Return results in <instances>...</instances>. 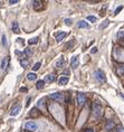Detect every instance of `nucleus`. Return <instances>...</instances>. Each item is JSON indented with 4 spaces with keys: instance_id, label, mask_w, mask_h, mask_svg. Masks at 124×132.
<instances>
[{
    "instance_id": "nucleus-34",
    "label": "nucleus",
    "mask_w": 124,
    "mask_h": 132,
    "mask_svg": "<svg viewBox=\"0 0 124 132\" xmlns=\"http://www.w3.org/2000/svg\"><path fill=\"white\" fill-rule=\"evenodd\" d=\"M117 132H124V128H122V127H120V128L117 129Z\"/></svg>"
},
{
    "instance_id": "nucleus-11",
    "label": "nucleus",
    "mask_w": 124,
    "mask_h": 132,
    "mask_svg": "<svg viewBox=\"0 0 124 132\" xmlns=\"http://www.w3.org/2000/svg\"><path fill=\"white\" fill-rule=\"evenodd\" d=\"M68 83V77L67 76H62L58 80V84L59 85H65Z\"/></svg>"
},
{
    "instance_id": "nucleus-17",
    "label": "nucleus",
    "mask_w": 124,
    "mask_h": 132,
    "mask_svg": "<svg viewBox=\"0 0 124 132\" xmlns=\"http://www.w3.org/2000/svg\"><path fill=\"white\" fill-rule=\"evenodd\" d=\"M30 115H31V117H39L40 112H38L37 109H33V110L30 111Z\"/></svg>"
},
{
    "instance_id": "nucleus-22",
    "label": "nucleus",
    "mask_w": 124,
    "mask_h": 132,
    "mask_svg": "<svg viewBox=\"0 0 124 132\" xmlns=\"http://www.w3.org/2000/svg\"><path fill=\"white\" fill-rule=\"evenodd\" d=\"M25 54H26V56L30 57V56L33 55V51H31V49H29V48H26V49H25Z\"/></svg>"
},
{
    "instance_id": "nucleus-28",
    "label": "nucleus",
    "mask_w": 124,
    "mask_h": 132,
    "mask_svg": "<svg viewBox=\"0 0 124 132\" xmlns=\"http://www.w3.org/2000/svg\"><path fill=\"white\" fill-rule=\"evenodd\" d=\"M117 71H119V73L121 74H124V65H121L119 68H117Z\"/></svg>"
},
{
    "instance_id": "nucleus-19",
    "label": "nucleus",
    "mask_w": 124,
    "mask_h": 132,
    "mask_svg": "<svg viewBox=\"0 0 124 132\" xmlns=\"http://www.w3.org/2000/svg\"><path fill=\"white\" fill-rule=\"evenodd\" d=\"M109 20H105L103 24H101V25H99V29H104L105 27H107V26H109Z\"/></svg>"
},
{
    "instance_id": "nucleus-29",
    "label": "nucleus",
    "mask_w": 124,
    "mask_h": 132,
    "mask_svg": "<svg viewBox=\"0 0 124 132\" xmlns=\"http://www.w3.org/2000/svg\"><path fill=\"white\" fill-rule=\"evenodd\" d=\"M122 9H123V7H122V6H120L119 8H116V9H115V11H114V15H117V14H119Z\"/></svg>"
},
{
    "instance_id": "nucleus-3",
    "label": "nucleus",
    "mask_w": 124,
    "mask_h": 132,
    "mask_svg": "<svg viewBox=\"0 0 124 132\" xmlns=\"http://www.w3.org/2000/svg\"><path fill=\"white\" fill-rule=\"evenodd\" d=\"M25 128H26V130H28V131H30V132H35L37 129H38V124H37L35 121H28L26 123Z\"/></svg>"
},
{
    "instance_id": "nucleus-10",
    "label": "nucleus",
    "mask_w": 124,
    "mask_h": 132,
    "mask_svg": "<svg viewBox=\"0 0 124 132\" xmlns=\"http://www.w3.org/2000/svg\"><path fill=\"white\" fill-rule=\"evenodd\" d=\"M8 63H9V57H5L4 59H2V63H1V70H6L8 66Z\"/></svg>"
},
{
    "instance_id": "nucleus-36",
    "label": "nucleus",
    "mask_w": 124,
    "mask_h": 132,
    "mask_svg": "<svg viewBox=\"0 0 124 132\" xmlns=\"http://www.w3.org/2000/svg\"><path fill=\"white\" fill-rule=\"evenodd\" d=\"M84 132H94V130H93V129H86Z\"/></svg>"
},
{
    "instance_id": "nucleus-37",
    "label": "nucleus",
    "mask_w": 124,
    "mask_h": 132,
    "mask_svg": "<svg viewBox=\"0 0 124 132\" xmlns=\"http://www.w3.org/2000/svg\"><path fill=\"white\" fill-rule=\"evenodd\" d=\"M120 96H121V97H122V99L124 100V93H120Z\"/></svg>"
},
{
    "instance_id": "nucleus-16",
    "label": "nucleus",
    "mask_w": 124,
    "mask_h": 132,
    "mask_svg": "<svg viewBox=\"0 0 124 132\" xmlns=\"http://www.w3.org/2000/svg\"><path fill=\"white\" fill-rule=\"evenodd\" d=\"M36 78H37V75L35 73H33V72L27 74V80H29V81H35Z\"/></svg>"
},
{
    "instance_id": "nucleus-9",
    "label": "nucleus",
    "mask_w": 124,
    "mask_h": 132,
    "mask_svg": "<svg viewBox=\"0 0 124 132\" xmlns=\"http://www.w3.org/2000/svg\"><path fill=\"white\" fill-rule=\"evenodd\" d=\"M11 28H12V31L15 34H19L20 33V29H19V25L17 21H14L12 22V26H11Z\"/></svg>"
},
{
    "instance_id": "nucleus-35",
    "label": "nucleus",
    "mask_w": 124,
    "mask_h": 132,
    "mask_svg": "<svg viewBox=\"0 0 124 132\" xmlns=\"http://www.w3.org/2000/svg\"><path fill=\"white\" fill-rule=\"evenodd\" d=\"M17 41H18V43H20V44H24V39H22V38H18Z\"/></svg>"
},
{
    "instance_id": "nucleus-30",
    "label": "nucleus",
    "mask_w": 124,
    "mask_h": 132,
    "mask_svg": "<svg viewBox=\"0 0 124 132\" xmlns=\"http://www.w3.org/2000/svg\"><path fill=\"white\" fill-rule=\"evenodd\" d=\"M2 44H4V46H6V45H7V38H6V36H5V35H2Z\"/></svg>"
},
{
    "instance_id": "nucleus-33",
    "label": "nucleus",
    "mask_w": 124,
    "mask_h": 132,
    "mask_svg": "<svg viewBox=\"0 0 124 132\" xmlns=\"http://www.w3.org/2000/svg\"><path fill=\"white\" fill-rule=\"evenodd\" d=\"M33 4H34V6H35V7H37V6H39V5H40V1H34Z\"/></svg>"
},
{
    "instance_id": "nucleus-5",
    "label": "nucleus",
    "mask_w": 124,
    "mask_h": 132,
    "mask_svg": "<svg viewBox=\"0 0 124 132\" xmlns=\"http://www.w3.org/2000/svg\"><path fill=\"white\" fill-rule=\"evenodd\" d=\"M20 110H21V105H20V104H17L16 107H14L12 109H11L10 115H11V117H16V115H18L19 112H20Z\"/></svg>"
},
{
    "instance_id": "nucleus-21",
    "label": "nucleus",
    "mask_w": 124,
    "mask_h": 132,
    "mask_svg": "<svg viewBox=\"0 0 124 132\" xmlns=\"http://www.w3.org/2000/svg\"><path fill=\"white\" fill-rule=\"evenodd\" d=\"M40 66H41V63H40V62L36 63V64H35V65L33 66V70L35 71V72H36V71H38V70H39V67H40Z\"/></svg>"
},
{
    "instance_id": "nucleus-8",
    "label": "nucleus",
    "mask_w": 124,
    "mask_h": 132,
    "mask_svg": "<svg viewBox=\"0 0 124 132\" xmlns=\"http://www.w3.org/2000/svg\"><path fill=\"white\" fill-rule=\"evenodd\" d=\"M66 35H67V34H66L65 31H59L58 34H56V35H55V36H56V41H63V39L66 37Z\"/></svg>"
},
{
    "instance_id": "nucleus-2",
    "label": "nucleus",
    "mask_w": 124,
    "mask_h": 132,
    "mask_svg": "<svg viewBox=\"0 0 124 132\" xmlns=\"http://www.w3.org/2000/svg\"><path fill=\"white\" fill-rule=\"evenodd\" d=\"M94 76H95V78H96V80H97L99 82H101V83H103V82H106L105 73H104L102 70H96V71H95Z\"/></svg>"
},
{
    "instance_id": "nucleus-20",
    "label": "nucleus",
    "mask_w": 124,
    "mask_h": 132,
    "mask_svg": "<svg viewBox=\"0 0 124 132\" xmlns=\"http://www.w3.org/2000/svg\"><path fill=\"white\" fill-rule=\"evenodd\" d=\"M20 65H21L22 67H27V66L29 65V62L26 61V59H21V61H20Z\"/></svg>"
},
{
    "instance_id": "nucleus-14",
    "label": "nucleus",
    "mask_w": 124,
    "mask_h": 132,
    "mask_svg": "<svg viewBox=\"0 0 124 132\" xmlns=\"http://www.w3.org/2000/svg\"><path fill=\"white\" fill-rule=\"evenodd\" d=\"M77 27H78V28H87L88 22L84 21V20H80V21L77 22Z\"/></svg>"
},
{
    "instance_id": "nucleus-32",
    "label": "nucleus",
    "mask_w": 124,
    "mask_h": 132,
    "mask_svg": "<svg viewBox=\"0 0 124 132\" xmlns=\"http://www.w3.org/2000/svg\"><path fill=\"white\" fill-rule=\"evenodd\" d=\"M9 4L10 5H16V4H18V0H10Z\"/></svg>"
},
{
    "instance_id": "nucleus-25",
    "label": "nucleus",
    "mask_w": 124,
    "mask_h": 132,
    "mask_svg": "<svg viewBox=\"0 0 124 132\" xmlns=\"http://www.w3.org/2000/svg\"><path fill=\"white\" fill-rule=\"evenodd\" d=\"M121 38H124V30H120L117 33V39H121Z\"/></svg>"
},
{
    "instance_id": "nucleus-18",
    "label": "nucleus",
    "mask_w": 124,
    "mask_h": 132,
    "mask_svg": "<svg viewBox=\"0 0 124 132\" xmlns=\"http://www.w3.org/2000/svg\"><path fill=\"white\" fill-rule=\"evenodd\" d=\"M38 43V37H34V38H31V39H29L28 41V44L29 45H35Z\"/></svg>"
},
{
    "instance_id": "nucleus-23",
    "label": "nucleus",
    "mask_w": 124,
    "mask_h": 132,
    "mask_svg": "<svg viewBox=\"0 0 124 132\" xmlns=\"http://www.w3.org/2000/svg\"><path fill=\"white\" fill-rule=\"evenodd\" d=\"M113 128H114V123H113V122H109V123L106 124V127H105L106 130H111V129H113Z\"/></svg>"
},
{
    "instance_id": "nucleus-38",
    "label": "nucleus",
    "mask_w": 124,
    "mask_h": 132,
    "mask_svg": "<svg viewBox=\"0 0 124 132\" xmlns=\"http://www.w3.org/2000/svg\"><path fill=\"white\" fill-rule=\"evenodd\" d=\"M22 132H27V131H22Z\"/></svg>"
},
{
    "instance_id": "nucleus-7",
    "label": "nucleus",
    "mask_w": 124,
    "mask_h": 132,
    "mask_svg": "<svg viewBox=\"0 0 124 132\" xmlns=\"http://www.w3.org/2000/svg\"><path fill=\"white\" fill-rule=\"evenodd\" d=\"M78 65H79V57H78V55H76L72 58V67L73 68H77Z\"/></svg>"
},
{
    "instance_id": "nucleus-4",
    "label": "nucleus",
    "mask_w": 124,
    "mask_h": 132,
    "mask_svg": "<svg viewBox=\"0 0 124 132\" xmlns=\"http://www.w3.org/2000/svg\"><path fill=\"white\" fill-rule=\"evenodd\" d=\"M85 103H86V95L83 93H78L77 94V104L79 107H83Z\"/></svg>"
},
{
    "instance_id": "nucleus-1",
    "label": "nucleus",
    "mask_w": 124,
    "mask_h": 132,
    "mask_svg": "<svg viewBox=\"0 0 124 132\" xmlns=\"http://www.w3.org/2000/svg\"><path fill=\"white\" fill-rule=\"evenodd\" d=\"M102 104L99 102H94L93 103V107H92V114L94 117H99L102 115Z\"/></svg>"
},
{
    "instance_id": "nucleus-31",
    "label": "nucleus",
    "mask_w": 124,
    "mask_h": 132,
    "mask_svg": "<svg viewBox=\"0 0 124 132\" xmlns=\"http://www.w3.org/2000/svg\"><path fill=\"white\" fill-rule=\"evenodd\" d=\"M91 53H92V54H95V53H97V48H96V47H93L91 49Z\"/></svg>"
},
{
    "instance_id": "nucleus-24",
    "label": "nucleus",
    "mask_w": 124,
    "mask_h": 132,
    "mask_svg": "<svg viewBox=\"0 0 124 132\" xmlns=\"http://www.w3.org/2000/svg\"><path fill=\"white\" fill-rule=\"evenodd\" d=\"M87 20H88V21H91V22H95L96 20H97V18H96V17H94V16H88Z\"/></svg>"
},
{
    "instance_id": "nucleus-15",
    "label": "nucleus",
    "mask_w": 124,
    "mask_h": 132,
    "mask_svg": "<svg viewBox=\"0 0 124 132\" xmlns=\"http://www.w3.org/2000/svg\"><path fill=\"white\" fill-rule=\"evenodd\" d=\"M36 87H37V90H43V88L45 87V81H43V80H39V81L37 82Z\"/></svg>"
},
{
    "instance_id": "nucleus-12",
    "label": "nucleus",
    "mask_w": 124,
    "mask_h": 132,
    "mask_svg": "<svg viewBox=\"0 0 124 132\" xmlns=\"http://www.w3.org/2000/svg\"><path fill=\"white\" fill-rule=\"evenodd\" d=\"M64 65H65V61H64L63 57H60L59 61L56 62V67H57V68H62V67H64Z\"/></svg>"
},
{
    "instance_id": "nucleus-6",
    "label": "nucleus",
    "mask_w": 124,
    "mask_h": 132,
    "mask_svg": "<svg viewBox=\"0 0 124 132\" xmlns=\"http://www.w3.org/2000/svg\"><path fill=\"white\" fill-rule=\"evenodd\" d=\"M49 97L51 100H55V101H63L64 95L62 93H53V94H49Z\"/></svg>"
},
{
    "instance_id": "nucleus-27",
    "label": "nucleus",
    "mask_w": 124,
    "mask_h": 132,
    "mask_svg": "<svg viewBox=\"0 0 124 132\" xmlns=\"http://www.w3.org/2000/svg\"><path fill=\"white\" fill-rule=\"evenodd\" d=\"M64 21H65V24H66L67 26H70V25H72V21H73V20H72L70 18H66Z\"/></svg>"
},
{
    "instance_id": "nucleus-13",
    "label": "nucleus",
    "mask_w": 124,
    "mask_h": 132,
    "mask_svg": "<svg viewBox=\"0 0 124 132\" xmlns=\"http://www.w3.org/2000/svg\"><path fill=\"white\" fill-rule=\"evenodd\" d=\"M46 81L49 82V83H53V82L56 81V75L55 74H49L46 76Z\"/></svg>"
},
{
    "instance_id": "nucleus-26",
    "label": "nucleus",
    "mask_w": 124,
    "mask_h": 132,
    "mask_svg": "<svg viewBox=\"0 0 124 132\" xmlns=\"http://www.w3.org/2000/svg\"><path fill=\"white\" fill-rule=\"evenodd\" d=\"M44 102H45V100H44V99L39 100V101H38V103H37V107H43V105H44Z\"/></svg>"
}]
</instances>
